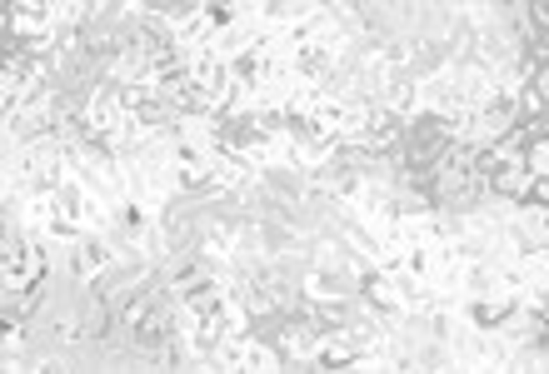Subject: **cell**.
<instances>
[{
	"instance_id": "obj_1",
	"label": "cell",
	"mask_w": 549,
	"mask_h": 374,
	"mask_svg": "<svg viewBox=\"0 0 549 374\" xmlns=\"http://www.w3.org/2000/svg\"><path fill=\"white\" fill-rule=\"evenodd\" d=\"M20 220H26L30 234H50L60 220V205H56V190H30L26 205H20Z\"/></svg>"
},
{
	"instance_id": "obj_5",
	"label": "cell",
	"mask_w": 549,
	"mask_h": 374,
	"mask_svg": "<svg viewBox=\"0 0 549 374\" xmlns=\"http://www.w3.org/2000/svg\"><path fill=\"white\" fill-rule=\"evenodd\" d=\"M40 265H46V255H40V250H10V260H5L10 285H20V280H36V275H40Z\"/></svg>"
},
{
	"instance_id": "obj_7",
	"label": "cell",
	"mask_w": 549,
	"mask_h": 374,
	"mask_svg": "<svg viewBox=\"0 0 549 374\" xmlns=\"http://www.w3.org/2000/svg\"><path fill=\"white\" fill-rule=\"evenodd\" d=\"M285 349H290L295 359H315V335L310 329H285Z\"/></svg>"
},
{
	"instance_id": "obj_6",
	"label": "cell",
	"mask_w": 549,
	"mask_h": 374,
	"mask_svg": "<svg viewBox=\"0 0 549 374\" xmlns=\"http://www.w3.org/2000/svg\"><path fill=\"white\" fill-rule=\"evenodd\" d=\"M305 290H310L315 299H325V305H335V299H340V285H335L330 275H320V270L305 275Z\"/></svg>"
},
{
	"instance_id": "obj_2",
	"label": "cell",
	"mask_w": 549,
	"mask_h": 374,
	"mask_svg": "<svg viewBox=\"0 0 549 374\" xmlns=\"http://www.w3.org/2000/svg\"><path fill=\"white\" fill-rule=\"evenodd\" d=\"M215 299H225V285H220L210 270L181 275V305H185V309H210Z\"/></svg>"
},
{
	"instance_id": "obj_3",
	"label": "cell",
	"mask_w": 549,
	"mask_h": 374,
	"mask_svg": "<svg viewBox=\"0 0 549 374\" xmlns=\"http://www.w3.org/2000/svg\"><path fill=\"white\" fill-rule=\"evenodd\" d=\"M315 359H325V365H355L350 329H345V335H315Z\"/></svg>"
},
{
	"instance_id": "obj_8",
	"label": "cell",
	"mask_w": 549,
	"mask_h": 374,
	"mask_svg": "<svg viewBox=\"0 0 549 374\" xmlns=\"http://www.w3.org/2000/svg\"><path fill=\"white\" fill-rule=\"evenodd\" d=\"M524 170H530L534 180H544V170H549V155H544V140H534L530 145V155H524Z\"/></svg>"
},
{
	"instance_id": "obj_4",
	"label": "cell",
	"mask_w": 549,
	"mask_h": 374,
	"mask_svg": "<svg viewBox=\"0 0 549 374\" xmlns=\"http://www.w3.org/2000/svg\"><path fill=\"white\" fill-rule=\"evenodd\" d=\"M110 260H115V255H110V244H105L100 234L90 230L86 240H80V275H100Z\"/></svg>"
},
{
	"instance_id": "obj_9",
	"label": "cell",
	"mask_w": 549,
	"mask_h": 374,
	"mask_svg": "<svg viewBox=\"0 0 549 374\" xmlns=\"http://www.w3.org/2000/svg\"><path fill=\"white\" fill-rule=\"evenodd\" d=\"M494 190H504V195H520V190H524V170L514 165V170H504V175H494Z\"/></svg>"
}]
</instances>
